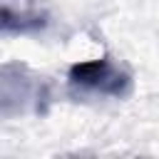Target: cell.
Returning <instances> with one entry per match:
<instances>
[{"label": "cell", "instance_id": "6da1fadb", "mask_svg": "<svg viewBox=\"0 0 159 159\" xmlns=\"http://www.w3.org/2000/svg\"><path fill=\"white\" fill-rule=\"evenodd\" d=\"M72 84L109 94V97H124L132 92V77L122 72L117 65H112L107 57L102 60H84L70 67Z\"/></svg>", "mask_w": 159, "mask_h": 159}]
</instances>
